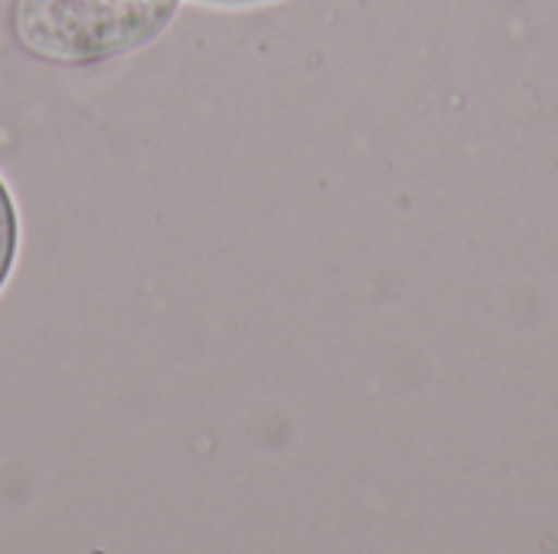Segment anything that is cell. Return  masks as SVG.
Listing matches in <instances>:
<instances>
[{
    "mask_svg": "<svg viewBox=\"0 0 558 554\" xmlns=\"http://www.w3.org/2000/svg\"><path fill=\"white\" fill-rule=\"evenodd\" d=\"M180 0H10L13 42L59 69L101 65L154 42Z\"/></svg>",
    "mask_w": 558,
    "mask_h": 554,
    "instance_id": "1",
    "label": "cell"
},
{
    "mask_svg": "<svg viewBox=\"0 0 558 554\" xmlns=\"http://www.w3.org/2000/svg\"><path fill=\"white\" fill-rule=\"evenodd\" d=\"M16 255H20V212L10 186L0 176V291L7 287L16 268Z\"/></svg>",
    "mask_w": 558,
    "mask_h": 554,
    "instance_id": "2",
    "label": "cell"
},
{
    "mask_svg": "<svg viewBox=\"0 0 558 554\" xmlns=\"http://www.w3.org/2000/svg\"><path fill=\"white\" fill-rule=\"evenodd\" d=\"M219 3H255V0H219Z\"/></svg>",
    "mask_w": 558,
    "mask_h": 554,
    "instance_id": "3",
    "label": "cell"
}]
</instances>
